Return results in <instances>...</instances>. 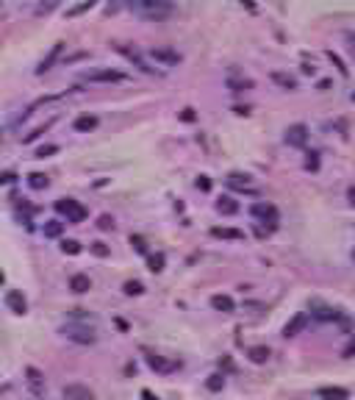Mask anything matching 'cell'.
Listing matches in <instances>:
<instances>
[{"label": "cell", "mask_w": 355, "mask_h": 400, "mask_svg": "<svg viewBox=\"0 0 355 400\" xmlns=\"http://www.w3.org/2000/svg\"><path fill=\"white\" fill-rule=\"evenodd\" d=\"M305 323H308V314H303V311H300V314H294V317H292V320L286 323V328H283V336H286V339L297 336V333L305 328Z\"/></svg>", "instance_id": "cell-13"}, {"label": "cell", "mask_w": 355, "mask_h": 400, "mask_svg": "<svg viewBox=\"0 0 355 400\" xmlns=\"http://www.w3.org/2000/svg\"><path fill=\"white\" fill-rule=\"evenodd\" d=\"M61 50H64V42H56V45H53V50L47 53V56H44L42 61H39V67H36V72H39V75H42V72H47V70L53 67V61H56V59L61 56Z\"/></svg>", "instance_id": "cell-14"}, {"label": "cell", "mask_w": 355, "mask_h": 400, "mask_svg": "<svg viewBox=\"0 0 355 400\" xmlns=\"http://www.w3.org/2000/svg\"><path fill=\"white\" fill-rule=\"evenodd\" d=\"M197 189H200V192H208V189H211V181H208V175H200V178H197Z\"/></svg>", "instance_id": "cell-38"}, {"label": "cell", "mask_w": 355, "mask_h": 400, "mask_svg": "<svg viewBox=\"0 0 355 400\" xmlns=\"http://www.w3.org/2000/svg\"><path fill=\"white\" fill-rule=\"evenodd\" d=\"M92 6H95V3H92V0H86V3H81V6H75V9H69V11H67V17H75V14H84V11H89V9H92Z\"/></svg>", "instance_id": "cell-35"}, {"label": "cell", "mask_w": 355, "mask_h": 400, "mask_svg": "<svg viewBox=\"0 0 355 400\" xmlns=\"http://www.w3.org/2000/svg\"><path fill=\"white\" fill-rule=\"evenodd\" d=\"M56 150H59V147H56V145H42V147H36V159H47V156H53V153H56Z\"/></svg>", "instance_id": "cell-34"}, {"label": "cell", "mask_w": 355, "mask_h": 400, "mask_svg": "<svg viewBox=\"0 0 355 400\" xmlns=\"http://www.w3.org/2000/svg\"><path fill=\"white\" fill-rule=\"evenodd\" d=\"M206 386H208L211 392H219L222 386H225V375H211V378L206 381Z\"/></svg>", "instance_id": "cell-29"}, {"label": "cell", "mask_w": 355, "mask_h": 400, "mask_svg": "<svg viewBox=\"0 0 355 400\" xmlns=\"http://www.w3.org/2000/svg\"><path fill=\"white\" fill-rule=\"evenodd\" d=\"M17 178V175H14V172H3V175H0V184H11V181Z\"/></svg>", "instance_id": "cell-41"}, {"label": "cell", "mask_w": 355, "mask_h": 400, "mask_svg": "<svg viewBox=\"0 0 355 400\" xmlns=\"http://www.w3.org/2000/svg\"><path fill=\"white\" fill-rule=\"evenodd\" d=\"M61 395H64V400H95V392L84 383H67Z\"/></svg>", "instance_id": "cell-9"}, {"label": "cell", "mask_w": 355, "mask_h": 400, "mask_svg": "<svg viewBox=\"0 0 355 400\" xmlns=\"http://www.w3.org/2000/svg\"><path fill=\"white\" fill-rule=\"evenodd\" d=\"M84 81H89V84H120V81H125V75L117 70H89V72H84Z\"/></svg>", "instance_id": "cell-6"}, {"label": "cell", "mask_w": 355, "mask_h": 400, "mask_svg": "<svg viewBox=\"0 0 355 400\" xmlns=\"http://www.w3.org/2000/svg\"><path fill=\"white\" fill-rule=\"evenodd\" d=\"M305 139H308V128L305 125H292L286 131V145H292V147H303Z\"/></svg>", "instance_id": "cell-12"}, {"label": "cell", "mask_w": 355, "mask_h": 400, "mask_svg": "<svg viewBox=\"0 0 355 400\" xmlns=\"http://www.w3.org/2000/svg\"><path fill=\"white\" fill-rule=\"evenodd\" d=\"M142 398H145V400H158V398H156V395H153L150 389H142Z\"/></svg>", "instance_id": "cell-42"}, {"label": "cell", "mask_w": 355, "mask_h": 400, "mask_svg": "<svg viewBox=\"0 0 355 400\" xmlns=\"http://www.w3.org/2000/svg\"><path fill=\"white\" fill-rule=\"evenodd\" d=\"M217 212H219V214H228V217H230V214L239 212V203H236L233 197H219V200H217Z\"/></svg>", "instance_id": "cell-20"}, {"label": "cell", "mask_w": 355, "mask_h": 400, "mask_svg": "<svg viewBox=\"0 0 355 400\" xmlns=\"http://www.w3.org/2000/svg\"><path fill=\"white\" fill-rule=\"evenodd\" d=\"M211 308H217V311H222V314H230V311L236 308V303H233L230 295H214V298H211Z\"/></svg>", "instance_id": "cell-16"}, {"label": "cell", "mask_w": 355, "mask_h": 400, "mask_svg": "<svg viewBox=\"0 0 355 400\" xmlns=\"http://www.w3.org/2000/svg\"><path fill=\"white\" fill-rule=\"evenodd\" d=\"M95 128H97V117H92V114H84V117L75 119V131H81V134L95 131Z\"/></svg>", "instance_id": "cell-21"}, {"label": "cell", "mask_w": 355, "mask_h": 400, "mask_svg": "<svg viewBox=\"0 0 355 400\" xmlns=\"http://www.w3.org/2000/svg\"><path fill=\"white\" fill-rule=\"evenodd\" d=\"M0 283H3V273H0Z\"/></svg>", "instance_id": "cell-45"}, {"label": "cell", "mask_w": 355, "mask_h": 400, "mask_svg": "<svg viewBox=\"0 0 355 400\" xmlns=\"http://www.w3.org/2000/svg\"><path fill=\"white\" fill-rule=\"evenodd\" d=\"M61 231H64V222H61V220H47L42 225V234H44V236H50V239L61 236Z\"/></svg>", "instance_id": "cell-22"}, {"label": "cell", "mask_w": 355, "mask_h": 400, "mask_svg": "<svg viewBox=\"0 0 355 400\" xmlns=\"http://www.w3.org/2000/svg\"><path fill=\"white\" fill-rule=\"evenodd\" d=\"M61 250H64L67 256H78L81 253V242H75V239H64V242H61Z\"/></svg>", "instance_id": "cell-27"}, {"label": "cell", "mask_w": 355, "mask_h": 400, "mask_svg": "<svg viewBox=\"0 0 355 400\" xmlns=\"http://www.w3.org/2000/svg\"><path fill=\"white\" fill-rule=\"evenodd\" d=\"M97 228H100V231H114V217H111V214H100Z\"/></svg>", "instance_id": "cell-32"}, {"label": "cell", "mask_w": 355, "mask_h": 400, "mask_svg": "<svg viewBox=\"0 0 355 400\" xmlns=\"http://www.w3.org/2000/svg\"><path fill=\"white\" fill-rule=\"evenodd\" d=\"M25 381H28V386H31L34 400H42L44 398V375L39 373L36 367H28V370H25Z\"/></svg>", "instance_id": "cell-8"}, {"label": "cell", "mask_w": 355, "mask_h": 400, "mask_svg": "<svg viewBox=\"0 0 355 400\" xmlns=\"http://www.w3.org/2000/svg\"><path fill=\"white\" fill-rule=\"evenodd\" d=\"M353 259H355V250H353Z\"/></svg>", "instance_id": "cell-47"}, {"label": "cell", "mask_w": 355, "mask_h": 400, "mask_svg": "<svg viewBox=\"0 0 355 400\" xmlns=\"http://www.w3.org/2000/svg\"><path fill=\"white\" fill-rule=\"evenodd\" d=\"M347 197H350V203L355 206V187H350V192H347Z\"/></svg>", "instance_id": "cell-43"}, {"label": "cell", "mask_w": 355, "mask_h": 400, "mask_svg": "<svg viewBox=\"0 0 355 400\" xmlns=\"http://www.w3.org/2000/svg\"><path fill=\"white\" fill-rule=\"evenodd\" d=\"M61 336L64 339H69V342H78V345H95V331L89 328V325H84V323H67V325H61Z\"/></svg>", "instance_id": "cell-2"}, {"label": "cell", "mask_w": 355, "mask_h": 400, "mask_svg": "<svg viewBox=\"0 0 355 400\" xmlns=\"http://www.w3.org/2000/svg\"><path fill=\"white\" fill-rule=\"evenodd\" d=\"M130 9L147 20H164L172 14V6L164 0H139V3H130Z\"/></svg>", "instance_id": "cell-1"}, {"label": "cell", "mask_w": 355, "mask_h": 400, "mask_svg": "<svg viewBox=\"0 0 355 400\" xmlns=\"http://www.w3.org/2000/svg\"><path fill=\"white\" fill-rule=\"evenodd\" d=\"M89 250H92L97 259H105V256L111 253V250H108V245H103V242H92V245H89Z\"/></svg>", "instance_id": "cell-30"}, {"label": "cell", "mask_w": 355, "mask_h": 400, "mask_svg": "<svg viewBox=\"0 0 355 400\" xmlns=\"http://www.w3.org/2000/svg\"><path fill=\"white\" fill-rule=\"evenodd\" d=\"M228 86H230L233 92H242V89H250L252 81L250 78H228Z\"/></svg>", "instance_id": "cell-26"}, {"label": "cell", "mask_w": 355, "mask_h": 400, "mask_svg": "<svg viewBox=\"0 0 355 400\" xmlns=\"http://www.w3.org/2000/svg\"><path fill=\"white\" fill-rule=\"evenodd\" d=\"M147 367L150 370H156V373L169 375V373L178 370V361H169V358H164V356H147Z\"/></svg>", "instance_id": "cell-10"}, {"label": "cell", "mask_w": 355, "mask_h": 400, "mask_svg": "<svg viewBox=\"0 0 355 400\" xmlns=\"http://www.w3.org/2000/svg\"><path fill=\"white\" fill-rule=\"evenodd\" d=\"M353 103H355V92H353Z\"/></svg>", "instance_id": "cell-46"}, {"label": "cell", "mask_w": 355, "mask_h": 400, "mask_svg": "<svg viewBox=\"0 0 355 400\" xmlns=\"http://www.w3.org/2000/svg\"><path fill=\"white\" fill-rule=\"evenodd\" d=\"M53 122H56V119H47V122H44V125H39V128H36V131H31V134H28V137L22 139V142H25V145H31V142H34L36 137H42V134H44V131H47V128L53 125Z\"/></svg>", "instance_id": "cell-28"}, {"label": "cell", "mask_w": 355, "mask_h": 400, "mask_svg": "<svg viewBox=\"0 0 355 400\" xmlns=\"http://www.w3.org/2000/svg\"><path fill=\"white\" fill-rule=\"evenodd\" d=\"M130 245H133L136 253H147V245H145V239L142 236H130Z\"/></svg>", "instance_id": "cell-36"}, {"label": "cell", "mask_w": 355, "mask_h": 400, "mask_svg": "<svg viewBox=\"0 0 355 400\" xmlns=\"http://www.w3.org/2000/svg\"><path fill=\"white\" fill-rule=\"evenodd\" d=\"M328 59L333 61V64H336V67H338V72H341V75L347 78V72H350V70L344 67V61H341V56H338V53H333V50H328Z\"/></svg>", "instance_id": "cell-31"}, {"label": "cell", "mask_w": 355, "mask_h": 400, "mask_svg": "<svg viewBox=\"0 0 355 400\" xmlns=\"http://www.w3.org/2000/svg\"><path fill=\"white\" fill-rule=\"evenodd\" d=\"M228 187L242 189V192H255L252 184H250V175H242V172H230V175H228Z\"/></svg>", "instance_id": "cell-15"}, {"label": "cell", "mask_w": 355, "mask_h": 400, "mask_svg": "<svg viewBox=\"0 0 355 400\" xmlns=\"http://www.w3.org/2000/svg\"><path fill=\"white\" fill-rule=\"evenodd\" d=\"M6 389H9V386H0V392H6Z\"/></svg>", "instance_id": "cell-44"}, {"label": "cell", "mask_w": 355, "mask_h": 400, "mask_svg": "<svg viewBox=\"0 0 355 400\" xmlns=\"http://www.w3.org/2000/svg\"><path fill=\"white\" fill-rule=\"evenodd\" d=\"M305 167H308V170H319V159H316V153H308V159H305Z\"/></svg>", "instance_id": "cell-37"}, {"label": "cell", "mask_w": 355, "mask_h": 400, "mask_svg": "<svg viewBox=\"0 0 355 400\" xmlns=\"http://www.w3.org/2000/svg\"><path fill=\"white\" fill-rule=\"evenodd\" d=\"M6 306H9L14 314H25V311H28V300H25V295H22V292L11 289L9 295H6Z\"/></svg>", "instance_id": "cell-11"}, {"label": "cell", "mask_w": 355, "mask_h": 400, "mask_svg": "<svg viewBox=\"0 0 355 400\" xmlns=\"http://www.w3.org/2000/svg\"><path fill=\"white\" fill-rule=\"evenodd\" d=\"M353 353H355V339L350 342V345H347L344 350H341V356H344V358H350V356H353Z\"/></svg>", "instance_id": "cell-39"}, {"label": "cell", "mask_w": 355, "mask_h": 400, "mask_svg": "<svg viewBox=\"0 0 355 400\" xmlns=\"http://www.w3.org/2000/svg\"><path fill=\"white\" fill-rule=\"evenodd\" d=\"M147 267L153 273H161L164 270V253H150L147 256Z\"/></svg>", "instance_id": "cell-25"}, {"label": "cell", "mask_w": 355, "mask_h": 400, "mask_svg": "<svg viewBox=\"0 0 355 400\" xmlns=\"http://www.w3.org/2000/svg\"><path fill=\"white\" fill-rule=\"evenodd\" d=\"M181 119H183V122H191V119H194V109H183Z\"/></svg>", "instance_id": "cell-40"}, {"label": "cell", "mask_w": 355, "mask_h": 400, "mask_svg": "<svg viewBox=\"0 0 355 400\" xmlns=\"http://www.w3.org/2000/svg\"><path fill=\"white\" fill-rule=\"evenodd\" d=\"M250 214H252V217H258V220H264V222H269V231H275L277 220H280L275 206H272V203H261V200L250 206Z\"/></svg>", "instance_id": "cell-5"}, {"label": "cell", "mask_w": 355, "mask_h": 400, "mask_svg": "<svg viewBox=\"0 0 355 400\" xmlns=\"http://www.w3.org/2000/svg\"><path fill=\"white\" fill-rule=\"evenodd\" d=\"M69 289L75 292V295H84V292H89V289H92V281H89V275H84V273L72 275V278H69Z\"/></svg>", "instance_id": "cell-17"}, {"label": "cell", "mask_w": 355, "mask_h": 400, "mask_svg": "<svg viewBox=\"0 0 355 400\" xmlns=\"http://www.w3.org/2000/svg\"><path fill=\"white\" fill-rule=\"evenodd\" d=\"M211 236L214 239H236V242H239V239H244V231H239V228H211Z\"/></svg>", "instance_id": "cell-19"}, {"label": "cell", "mask_w": 355, "mask_h": 400, "mask_svg": "<svg viewBox=\"0 0 355 400\" xmlns=\"http://www.w3.org/2000/svg\"><path fill=\"white\" fill-rule=\"evenodd\" d=\"M150 59L156 61L158 67H175L178 61H181V53L172 50V47H153V50L147 53Z\"/></svg>", "instance_id": "cell-7"}, {"label": "cell", "mask_w": 355, "mask_h": 400, "mask_svg": "<svg viewBox=\"0 0 355 400\" xmlns=\"http://www.w3.org/2000/svg\"><path fill=\"white\" fill-rule=\"evenodd\" d=\"M56 212H59L61 217H67V222H84L86 220V209H84L78 200H72V197L56 200Z\"/></svg>", "instance_id": "cell-3"}, {"label": "cell", "mask_w": 355, "mask_h": 400, "mask_svg": "<svg viewBox=\"0 0 355 400\" xmlns=\"http://www.w3.org/2000/svg\"><path fill=\"white\" fill-rule=\"evenodd\" d=\"M247 356H250V361H252V364H267L272 353H269V348H267V345H255V348H250V350H247Z\"/></svg>", "instance_id": "cell-18"}, {"label": "cell", "mask_w": 355, "mask_h": 400, "mask_svg": "<svg viewBox=\"0 0 355 400\" xmlns=\"http://www.w3.org/2000/svg\"><path fill=\"white\" fill-rule=\"evenodd\" d=\"M114 50L120 53V56H125V59H128L130 64H133V67L142 70L145 75H156V67H153V64H150V61L145 59V56H142V53H139L136 47H130V45H114Z\"/></svg>", "instance_id": "cell-4"}, {"label": "cell", "mask_w": 355, "mask_h": 400, "mask_svg": "<svg viewBox=\"0 0 355 400\" xmlns=\"http://www.w3.org/2000/svg\"><path fill=\"white\" fill-rule=\"evenodd\" d=\"M122 289H125V295H142V292H145V286H142L139 281H125V286H122Z\"/></svg>", "instance_id": "cell-33"}, {"label": "cell", "mask_w": 355, "mask_h": 400, "mask_svg": "<svg viewBox=\"0 0 355 400\" xmlns=\"http://www.w3.org/2000/svg\"><path fill=\"white\" fill-rule=\"evenodd\" d=\"M272 81H275V84H280L283 89H297V81L292 75H286V72H272Z\"/></svg>", "instance_id": "cell-24"}, {"label": "cell", "mask_w": 355, "mask_h": 400, "mask_svg": "<svg viewBox=\"0 0 355 400\" xmlns=\"http://www.w3.org/2000/svg\"><path fill=\"white\" fill-rule=\"evenodd\" d=\"M47 184H50V178L44 172H31L28 175V187L31 189H47Z\"/></svg>", "instance_id": "cell-23"}]
</instances>
